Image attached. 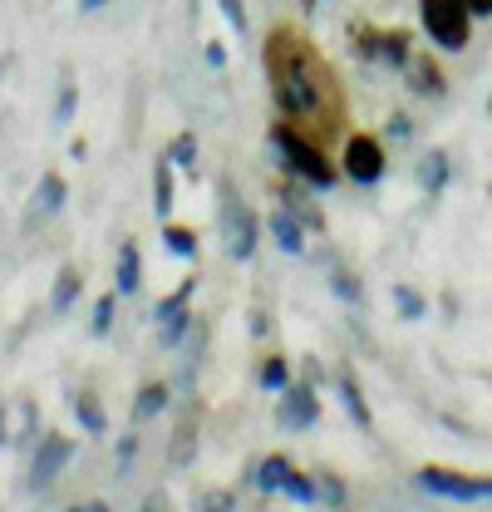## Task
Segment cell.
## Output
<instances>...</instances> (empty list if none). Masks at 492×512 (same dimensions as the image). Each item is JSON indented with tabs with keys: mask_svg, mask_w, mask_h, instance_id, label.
<instances>
[{
	"mask_svg": "<svg viewBox=\"0 0 492 512\" xmlns=\"http://www.w3.org/2000/svg\"><path fill=\"white\" fill-rule=\"evenodd\" d=\"M35 197H40V212L50 217V212H60V207H64V197H69V188H64V178H60V173H45V178H40V192H35Z\"/></svg>",
	"mask_w": 492,
	"mask_h": 512,
	"instance_id": "cell-22",
	"label": "cell"
},
{
	"mask_svg": "<svg viewBox=\"0 0 492 512\" xmlns=\"http://www.w3.org/2000/svg\"><path fill=\"white\" fill-rule=\"evenodd\" d=\"M340 404H345V414L360 424V429H374V419H369V404H365V394H360V380L350 375V370H340Z\"/></svg>",
	"mask_w": 492,
	"mask_h": 512,
	"instance_id": "cell-15",
	"label": "cell"
},
{
	"mask_svg": "<svg viewBox=\"0 0 492 512\" xmlns=\"http://www.w3.org/2000/svg\"><path fill=\"white\" fill-rule=\"evenodd\" d=\"M222 237H227V256L232 261H251L256 252V212L242 202V192H232V183H222Z\"/></svg>",
	"mask_w": 492,
	"mask_h": 512,
	"instance_id": "cell-4",
	"label": "cell"
},
{
	"mask_svg": "<svg viewBox=\"0 0 492 512\" xmlns=\"http://www.w3.org/2000/svg\"><path fill=\"white\" fill-rule=\"evenodd\" d=\"M409 133H414V124H409L404 114H394V119H389V138H394V143H404Z\"/></svg>",
	"mask_w": 492,
	"mask_h": 512,
	"instance_id": "cell-33",
	"label": "cell"
},
{
	"mask_svg": "<svg viewBox=\"0 0 492 512\" xmlns=\"http://www.w3.org/2000/svg\"><path fill=\"white\" fill-rule=\"evenodd\" d=\"M69 404H74V419L84 424V434H104V429H109V419H104V404H99L89 389H79Z\"/></svg>",
	"mask_w": 492,
	"mask_h": 512,
	"instance_id": "cell-17",
	"label": "cell"
},
{
	"mask_svg": "<svg viewBox=\"0 0 492 512\" xmlns=\"http://www.w3.org/2000/svg\"><path fill=\"white\" fill-rule=\"evenodd\" d=\"M266 79H271V99L281 109V119L301 124L306 133H325L345 119V104H340V84L330 74V64L320 60V50L310 45L296 25H276L266 35Z\"/></svg>",
	"mask_w": 492,
	"mask_h": 512,
	"instance_id": "cell-1",
	"label": "cell"
},
{
	"mask_svg": "<svg viewBox=\"0 0 492 512\" xmlns=\"http://www.w3.org/2000/svg\"><path fill=\"white\" fill-rule=\"evenodd\" d=\"M271 148L281 153V163L310 183V188H330L340 173H335V163L325 158V148H320V138L306 133L301 124H291V119H281V124H271Z\"/></svg>",
	"mask_w": 492,
	"mask_h": 512,
	"instance_id": "cell-2",
	"label": "cell"
},
{
	"mask_svg": "<svg viewBox=\"0 0 492 512\" xmlns=\"http://www.w3.org/2000/svg\"><path fill=\"white\" fill-rule=\"evenodd\" d=\"M488 119H492V99H488Z\"/></svg>",
	"mask_w": 492,
	"mask_h": 512,
	"instance_id": "cell-39",
	"label": "cell"
},
{
	"mask_svg": "<svg viewBox=\"0 0 492 512\" xmlns=\"http://www.w3.org/2000/svg\"><path fill=\"white\" fill-rule=\"evenodd\" d=\"M286 478H291V458H286V453H271V458H261V463L251 468V483H256L261 493H281Z\"/></svg>",
	"mask_w": 492,
	"mask_h": 512,
	"instance_id": "cell-12",
	"label": "cell"
},
{
	"mask_svg": "<svg viewBox=\"0 0 492 512\" xmlns=\"http://www.w3.org/2000/svg\"><path fill=\"white\" fill-rule=\"evenodd\" d=\"M306 5H315V0H306Z\"/></svg>",
	"mask_w": 492,
	"mask_h": 512,
	"instance_id": "cell-40",
	"label": "cell"
},
{
	"mask_svg": "<svg viewBox=\"0 0 492 512\" xmlns=\"http://www.w3.org/2000/svg\"><path fill=\"white\" fill-rule=\"evenodd\" d=\"M0 439H5V409H0Z\"/></svg>",
	"mask_w": 492,
	"mask_h": 512,
	"instance_id": "cell-38",
	"label": "cell"
},
{
	"mask_svg": "<svg viewBox=\"0 0 492 512\" xmlns=\"http://www.w3.org/2000/svg\"><path fill=\"white\" fill-rule=\"evenodd\" d=\"M133 448H138V439H133V434H123V444H119V473H128V463H133Z\"/></svg>",
	"mask_w": 492,
	"mask_h": 512,
	"instance_id": "cell-34",
	"label": "cell"
},
{
	"mask_svg": "<svg viewBox=\"0 0 492 512\" xmlns=\"http://www.w3.org/2000/svg\"><path fill=\"white\" fill-rule=\"evenodd\" d=\"M419 188L429 192V197H438V192L448 188V153H424V163H419Z\"/></svg>",
	"mask_w": 492,
	"mask_h": 512,
	"instance_id": "cell-18",
	"label": "cell"
},
{
	"mask_svg": "<svg viewBox=\"0 0 492 512\" xmlns=\"http://www.w3.org/2000/svg\"><path fill=\"white\" fill-rule=\"evenodd\" d=\"M281 197H286V207H291V212H296V217H301L306 227L325 232V217H320V212H315V207H310V202H306V197H301L296 188H281Z\"/></svg>",
	"mask_w": 492,
	"mask_h": 512,
	"instance_id": "cell-24",
	"label": "cell"
},
{
	"mask_svg": "<svg viewBox=\"0 0 492 512\" xmlns=\"http://www.w3.org/2000/svg\"><path fill=\"white\" fill-rule=\"evenodd\" d=\"M192 291H197V276H187L183 286L173 291V296H163L158 301V345L163 350H178L183 345V335H187V325H192Z\"/></svg>",
	"mask_w": 492,
	"mask_h": 512,
	"instance_id": "cell-6",
	"label": "cell"
},
{
	"mask_svg": "<svg viewBox=\"0 0 492 512\" xmlns=\"http://www.w3.org/2000/svg\"><path fill=\"white\" fill-rule=\"evenodd\" d=\"M404 74H409V89L414 94H424V99H443L448 94V79H443V69H438V60L433 55H409V64H404Z\"/></svg>",
	"mask_w": 492,
	"mask_h": 512,
	"instance_id": "cell-10",
	"label": "cell"
},
{
	"mask_svg": "<svg viewBox=\"0 0 492 512\" xmlns=\"http://www.w3.org/2000/svg\"><path fill=\"white\" fill-rule=\"evenodd\" d=\"M419 488L448 503H483L492 498V478H473V473H453V468H419Z\"/></svg>",
	"mask_w": 492,
	"mask_h": 512,
	"instance_id": "cell-5",
	"label": "cell"
},
{
	"mask_svg": "<svg viewBox=\"0 0 492 512\" xmlns=\"http://www.w3.org/2000/svg\"><path fill=\"white\" fill-rule=\"evenodd\" d=\"M207 64L222 69V64H227V50H222V45H207Z\"/></svg>",
	"mask_w": 492,
	"mask_h": 512,
	"instance_id": "cell-35",
	"label": "cell"
},
{
	"mask_svg": "<svg viewBox=\"0 0 492 512\" xmlns=\"http://www.w3.org/2000/svg\"><path fill=\"white\" fill-rule=\"evenodd\" d=\"M315 419H320L315 384H286V389H281V404H276V424H281V429H310Z\"/></svg>",
	"mask_w": 492,
	"mask_h": 512,
	"instance_id": "cell-8",
	"label": "cell"
},
{
	"mask_svg": "<svg viewBox=\"0 0 492 512\" xmlns=\"http://www.w3.org/2000/svg\"><path fill=\"white\" fill-rule=\"evenodd\" d=\"M330 286H335V291H340L345 301H355V306L365 301V291H360V281H355L350 271H330Z\"/></svg>",
	"mask_w": 492,
	"mask_h": 512,
	"instance_id": "cell-29",
	"label": "cell"
},
{
	"mask_svg": "<svg viewBox=\"0 0 492 512\" xmlns=\"http://www.w3.org/2000/svg\"><path fill=\"white\" fill-rule=\"evenodd\" d=\"M488 192H492V188H488Z\"/></svg>",
	"mask_w": 492,
	"mask_h": 512,
	"instance_id": "cell-41",
	"label": "cell"
},
{
	"mask_svg": "<svg viewBox=\"0 0 492 512\" xmlns=\"http://www.w3.org/2000/svg\"><path fill=\"white\" fill-rule=\"evenodd\" d=\"M409 55H414V35H409V30H379V64L404 69Z\"/></svg>",
	"mask_w": 492,
	"mask_h": 512,
	"instance_id": "cell-13",
	"label": "cell"
},
{
	"mask_svg": "<svg viewBox=\"0 0 492 512\" xmlns=\"http://www.w3.org/2000/svg\"><path fill=\"white\" fill-rule=\"evenodd\" d=\"M315 488H320V498H325V503H335V508L345 503V483H340L335 473H315Z\"/></svg>",
	"mask_w": 492,
	"mask_h": 512,
	"instance_id": "cell-30",
	"label": "cell"
},
{
	"mask_svg": "<svg viewBox=\"0 0 492 512\" xmlns=\"http://www.w3.org/2000/svg\"><path fill=\"white\" fill-rule=\"evenodd\" d=\"M104 5H109V0H79V10H89V15H94V10H104Z\"/></svg>",
	"mask_w": 492,
	"mask_h": 512,
	"instance_id": "cell-37",
	"label": "cell"
},
{
	"mask_svg": "<svg viewBox=\"0 0 492 512\" xmlns=\"http://www.w3.org/2000/svg\"><path fill=\"white\" fill-rule=\"evenodd\" d=\"M143 286V266H138V247L133 242H123L119 247V276H114V291L119 296H133Z\"/></svg>",
	"mask_w": 492,
	"mask_h": 512,
	"instance_id": "cell-16",
	"label": "cell"
},
{
	"mask_svg": "<svg viewBox=\"0 0 492 512\" xmlns=\"http://www.w3.org/2000/svg\"><path fill=\"white\" fill-rule=\"evenodd\" d=\"M266 227H271V237H276V247H281V252H291V256L306 252V222H301L291 207H276Z\"/></svg>",
	"mask_w": 492,
	"mask_h": 512,
	"instance_id": "cell-11",
	"label": "cell"
},
{
	"mask_svg": "<svg viewBox=\"0 0 492 512\" xmlns=\"http://www.w3.org/2000/svg\"><path fill=\"white\" fill-rule=\"evenodd\" d=\"M192 429H197V424H192V409H187L183 424H178V439H173V463H178V468H183V463H192V439H197Z\"/></svg>",
	"mask_w": 492,
	"mask_h": 512,
	"instance_id": "cell-26",
	"label": "cell"
},
{
	"mask_svg": "<svg viewBox=\"0 0 492 512\" xmlns=\"http://www.w3.org/2000/svg\"><path fill=\"white\" fill-rule=\"evenodd\" d=\"M163 242H168L173 256H197V232H192V227H168Z\"/></svg>",
	"mask_w": 492,
	"mask_h": 512,
	"instance_id": "cell-27",
	"label": "cell"
},
{
	"mask_svg": "<svg viewBox=\"0 0 492 512\" xmlns=\"http://www.w3.org/2000/svg\"><path fill=\"white\" fill-rule=\"evenodd\" d=\"M473 5V15H492V0H468Z\"/></svg>",
	"mask_w": 492,
	"mask_h": 512,
	"instance_id": "cell-36",
	"label": "cell"
},
{
	"mask_svg": "<svg viewBox=\"0 0 492 512\" xmlns=\"http://www.w3.org/2000/svg\"><path fill=\"white\" fill-rule=\"evenodd\" d=\"M153 212H158V222H168V212H173V158L168 153L153 163Z\"/></svg>",
	"mask_w": 492,
	"mask_h": 512,
	"instance_id": "cell-14",
	"label": "cell"
},
{
	"mask_svg": "<svg viewBox=\"0 0 492 512\" xmlns=\"http://www.w3.org/2000/svg\"><path fill=\"white\" fill-rule=\"evenodd\" d=\"M168 409V384H143L138 389V399H133V419L138 424H148L153 414H163Z\"/></svg>",
	"mask_w": 492,
	"mask_h": 512,
	"instance_id": "cell-20",
	"label": "cell"
},
{
	"mask_svg": "<svg viewBox=\"0 0 492 512\" xmlns=\"http://www.w3.org/2000/svg\"><path fill=\"white\" fill-rule=\"evenodd\" d=\"M217 5H222V15L232 20V30H237V35H246V5H242V0H217Z\"/></svg>",
	"mask_w": 492,
	"mask_h": 512,
	"instance_id": "cell-31",
	"label": "cell"
},
{
	"mask_svg": "<svg viewBox=\"0 0 492 512\" xmlns=\"http://www.w3.org/2000/svg\"><path fill=\"white\" fill-rule=\"evenodd\" d=\"M74 458V444L64 434H40V448H35V463H30V483L35 488H50L64 473V463Z\"/></svg>",
	"mask_w": 492,
	"mask_h": 512,
	"instance_id": "cell-9",
	"label": "cell"
},
{
	"mask_svg": "<svg viewBox=\"0 0 492 512\" xmlns=\"http://www.w3.org/2000/svg\"><path fill=\"white\" fill-rule=\"evenodd\" d=\"M419 20L438 50H463L473 30V5L468 0H419Z\"/></svg>",
	"mask_w": 492,
	"mask_h": 512,
	"instance_id": "cell-3",
	"label": "cell"
},
{
	"mask_svg": "<svg viewBox=\"0 0 492 512\" xmlns=\"http://www.w3.org/2000/svg\"><path fill=\"white\" fill-rule=\"evenodd\" d=\"M79 286H84V276H79L74 266H60V276H55V291H50V311H55V316H64V311L74 306Z\"/></svg>",
	"mask_w": 492,
	"mask_h": 512,
	"instance_id": "cell-19",
	"label": "cell"
},
{
	"mask_svg": "<svg viewBox=\"0 0 492 512\" xmlns=\"http://www.w3.org/2000/svg\"><path fill=\"white\" fill-rule=\"evenodd\" d=\"M168 158H173V168H197V133L183 128L173 143H168Z\"/></svg>",
	"mask_w": 492,
	"mask_h": 512,
	"instance_id": "cell-23",
	"label": "cell"
},
{
	"mask_svg": "<svg viewBox=\"0 0 492 512\" xmlns=\"http://www.w3.org/2000/svg\"><path fill=\"white\" fill-rule=\"evenodd\" d=\"M394 306L404 311V320H424L429 316V306H424V296H419L414 286H394Z\"/></svg>",
	"mask_w": 492,
	"mask_h": 512,
	"instance_id": "cell-25",
	"label": "cell"
},
{
	"mask_svg": "<svg viewBox=\"0 0 492 512\" xmlns=\"http://www.w3.org/2000/svg\"><path fill=\"white\" fill-rule=\"evenodd\" d=\"M345 178L360 183V188L384 178V143L374 133H350L345 138Z\"/></svg>",
	"mask_w": 492,
	"mask_h": 512,
	"instance_id": "cell-7",
	"label": "cell"
},
{
	"mask_svg": "<svg viewBox=\"0 0 492 512\" xmlns=\"http://www.w3.org/2000/svg\"><path fill=\"white\" fill-rule=\"evenodd\" d=\"M256 380H261V389H266V394H281V389L291 384V365H286L281 355H266V360H261V375H256Z\"/></svg>",
	"mask_w": 492,
	"mask_h": 512,
	"instance_id": "cell-21",
	"label": "cell"
},
{
	"mask_svg": "<svg viewBox=\"0 0 492 512\" xmlns=\"http://www.w3.org/2000/svg\"><path fill=\"white\" fill-rule=\"evenodd\" d=\"M69 119H74V84H64L60 89V104H55V124H69Z\"/></svg>",
	"mask_w": 492,
	"mask_h": 512,
	"instance_id": "cell-32",
	"label": "cell"
},
{
	"mask_svg": "<svg viewBox=\"0 0 492 512\" xmlns=\"http://www.w3.org/2000/svg\"><path fill=\"white\" fill-rule=\"evenodd\" d=\"M114 306H119V291L99 296V306H94V335H109L114 330Z\"/></svg>",
	"mask_w": 492,
	"mask_h": 512,
	"instance_id": "cell-28",
	"label": "cell"
}]
</instances>
